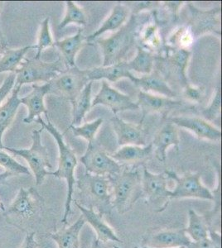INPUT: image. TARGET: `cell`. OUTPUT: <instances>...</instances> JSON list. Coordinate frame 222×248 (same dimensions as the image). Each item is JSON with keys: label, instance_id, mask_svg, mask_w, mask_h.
<instances>
[{"label": "cell", "instance_id": "1", "mask_svg": "<svg viewBox=\"0 0 222 248\" xmlns=\"http://www.w3.org/2000/svg\"><path fill=\"white\" fill-rule=\"evenodd\" d=\"M46 118L48 119L47 123L44 122L41 117L37 118L35 123L41 124L42 128H45L48 133H51L57 143L58 151H59L58 167L56 171L50 172V175H53L55 177L60 178V179H64L67 181L68 192H67L64 215L62 219V223L66 225L68 223V217L71 214V203L73 202L74 186L76 185V181L75 172H76V167L78 165V161H77L76 153L64 141L63 134L56 129V127L50 120L49 116H46Z\"/></svg>", "mask_w": 222, "mask_h": 248}, {"label": "cell", "instance_id": "2", "mask_svg": "<svg viewBox=\"0 0 222 248\" xmlns=\"http://www.w3.org/2000/svg\"><path fill=\"white\" fill-rule=\"evenodd\" d=\"M75 186L81 196V202L77 203L85 208L94 209L102 215L110 214L113 209L110 177L85 172L77 177Z\"/></svg>", "mask_w": 222, "mask_h": 248}, {"label": "cell", "instance_id": "3", "mask_svg": "<svg viewBox=\"0 0 222 248\" xmlns=\"http://www.w3.org/2000/svg\"><path fill=\"white\" fill-rule=\"evenodd\" d=\"M138 21L136 15H132L129 21L118 31L110 37L99 38L98 45L101 46L103 54V64L102 66L114 65L124 62V58L130 51L137 46L138 43Z\"/></svg>", "mask_w": 222, "mask_h": 248}, {"label": "cell", "instance_id": "4", "mask_svg": "<svg viewBox=\"0 0 222 248\" xmlns=\"http://www.w3.org/2000/svg\"><path fill=\"white\" fill-rule=\"evenodd\" d=\"M140 172L138 169L123 168L110 178L112 189V207L119 214L124 215L132 209L136 201L143 197Z\"/></svg>", "mask_w": 222, "mask_h": 248}, {"label": "cell", "instance_id": "5", "mask_svg": "<svg viewBox=\"0 0 222 248\" xmlns=\"http://www.w3.org/2000/svg\"><path fill=\"white\" fill-rule=\"evenodd\" d=\"M64 70L61 58L52 62H42L41 58L35 57L32 59H24L14 73L16 80L14 89L21 90L22 86L27 84L48 83Z\"/></svg>", "mask_w": 222, "mask_h": 248}, {"label": "cell", "instance_id": "6", "mask_svg": "<svg viewBox=\"0 0 222 248\" xmlns=\"http://www.w3.org/2000/svg\"><path fill=\"white\" fill-rule=\"evenodd\" d=\"M43 128L39 130H34L32 133V140L33 143L30 148H23V149H15L13 147H3V149L6 152L12 153L13 155H17L23 158L30 167L34 173L36 185H42L47 175H50L48 170L52 169L48 149L42 143L41 133Z\"/></svg>", "mask_w": 222, "mask_h": 248}, {"label": "cell", "instance_id": "7", "mask_svg": "<svg viewBox=\"0 0 222 248\" xmlns=\"http://www.w3.org/2000/svg\"><path fill=\"white\" fill-rule=\"evenodd\" d=\"M165 173L169 179H171L176 184L174 189L170 193V200L198 199L212 201L215 200L213 193L203 185L201 173L189 172L181 176L172 170H167Z\"/></svg>", "mask_w": 222, "mask_h": 248}, {"label": "cell", "instance_id": "8", "mask_svg": "<svg viewBox=\"0 0 222 248\" xmlns=\"http://www.w3.org/2000/svg\"><path fill=\"white\" fill-rule=\"evenodd\" d=\"M86 70L66 68L49 83V93L72 101L89 83Z\"/></svg>", "mask_w": 222, "mask_h": 248}, {"label": "cell", "instance_id": "9", "mask_svg": "<svg viewBox=\"0 0 222 248\" xmlns=\"http://www.w3.org/2000/svg\"><path fill=\"white\" fill-rule=\"evenodd\" d=\"M80 161L83 164L85 172L92 175L112 177L124 168L95 141L88 143L87 149Z\"/></svg>", "mask_w": 222, "mask_h": 248}, {"label": "cell", "instance_id": "10", "mask_svg": "<svg viewBox=\"0 0 222 248\" xmlns=\"http://www.w3.org/2000/svg\"><path fill=\"white\" fill-rule=\"evenodd\" d=\"M168 180L169 177L165 172L154 174L143 166V175L141 176L142 195L148 202L157 205V212L166 209L170 201L171 189H169Z\"/></svg>", "mask_w": 222, "mask_h": 248}, {"label": "cell", "instance_id": "11", "mask_svg": "<svg viewBox=\"0 0 222 248\" xmlns=\"http://www.w3.org/2000/svg\"><path fill=\"white\" fill-rule=\"evenodd\" d=\"M97 105H103L110 108L115 115L120 112L138 110V105L133 101L129 94L111 87L106 80L102 81V88L91 103L92 108Z\"/></svg>", "mask_w": 222, "mask_h": 248}, {"label": "cell", "instance_id": "12", "mask_svg": "<svg viewBox=\"0 0 222 248\" xmlns=\"http://www.w3.org/2000/svg\"><path fill=\"white\" fill-rule=\"evenodd\" d=\"M191 18L188 28L194 37L203 34L212 32L221 35V8L211 9H200L192 4L189 5Z\"/></svg>", "mask_w": 222, "mask_h": 248}, {"label": "cell", "instance_id": "13", "mask_svg": "<svg viewBox=\"0 0 222 248\" xmlns=\"http://www.w3.org/2000/svg\"><path fill=\"white\" fill-rule=\"evenodd\" d=\"M166 121L170 122L176 127L188 130L193 133L197 139L215 142L222 140V130L203 118L177 116L167 117Z\"/></svg>", "mask_w": 222, "mask_h": 248}, {"label": "cell", "instance_id": "14", "mask_svg": "<svg viewBox=\"0 0 222 248\" xmlns=\"http://www.w3.org/2000/svg\"><path fill=\"white\" fill-rule=\"evenodd\" d=\"M136 104L142 113L140 122H144L145 117L150 113H160L161 115L167 118L171 111L183 106V102L180 100L141 91L138 92Z\"/></svg>", "mask_w": 222, "mask_h": 248}, {"label": "cell", "instance_id": "15", "mask_svg": "<svg viewBox=\"0 0 222 248\" xmlns=\"http://www.w3.org/2000/svg\"><path fill=\"white\" fill-rule=\"evenodd\" d=\"M143 123L144 122H140L138 124H132L124 121L117 115L114 116L111 119V124L117 137L119 146H146V135Z\"/></svg>", "mask_w": 222, "mask_h": 248}, {"label": "cell", "instance_id": "16", "mask_svg": "<svg viewBox=\"0 0 222 248\" xmlns=\"http://www.w3.org/2000/svg\"><path fill=\"white\" fill-rule=\"evenodd\" d=\"M75 205L82 213V216L85 220V223H89L91 226V228L94 229V231L96 232V239L98 240L100 243H120L121 240L120 239L118 235L105 222L102 214L94 209L83 207L76 201H75Z\"/></svg>", "mask_w": 222, "mask_h": 248}, {"label": "cell", "instance_id": "17", "mask_svg": "<svg viewBox=\"0 0 222 248\" xmlns=\"http://www.w3.org/2000/svg\"><path fill=\"white\" fill-rule=\"evenodd\" d=\"M49 93V83H45L42 85L37 84L32 85V91L30 93L20 98L22 105L28 108V116L23 119L24 124H30L36 121L37 118L44 113L48 115V109L45 106V96Z\"/></svg>", "mask_w": 222, "mask_h": 248}, {"label": "cell", "instance_id": "18", "mask_svg": "<svg viewBox=\"0 0 222 248\" xmlns=\"http://www.w3.org/2000/svg\"><path fill=\"white\" fill-rule=\"evenodd\" d=\"M131 81L136 87L139 88L141 91L146 93L164 96L170 99H174L177 96V93L169 86L165 77L157 69H154L151 73L143 77L134 76Z\"/></svg>", "mask_w": 222, "mask_h": 248}, {"label": "cell", "instance_id": "19", "mask_svg": "<svg viewBox=\"0 0 222 248\" xmlns=\"http://www.w3.org/2000/svg\"><path fill=\"white\" fill-rule=\"evenodd\" d=\"M145 246L151 248H186L191 243L184 229H166L149 236Z\"/></svg>", "mask_w": 222, "mask_h": 248}, {"label": "cell", "instance_id": "20", "mask_svg": "<svg viewBox=\"0 0 222 248\" xmlns=\"http://www.w3.org/2000/svg\"><path fill=\"white\" fill-rule=\"evenodd\" d=\"M151 143L153 145L154 154L157 161L165 163L167 160V150L169 147L173 146L176 147L177 151L179 150L180 139L177 127L170 122H167L156 133L154 139Z\"/></svg>", "mask_w": 222, "mask_h": 248}, {"label": "cell", "instance_id": "21", "mask_svg": "<svg viewBox=\"0 0 222 248\" xmlns=\"http://www.w3.org/2000/svg\"><path fill=\"white\" fill-rule=\"evenodd\" d=\"M130 16V9L128 5L124 3H117L114 6L110 15L104 20L102 26L94 31L90 36L85 37L86 42L97 39L102 34L111 31L116 32L127 23Z\"/></svg>", "mask_w": 222, "mask_h": 248}, {"label": "cell", "instance_id": "22", "mask_svg": "<svg viewBox=\"0 0 222 248\" xmlns=\"http://www.w3.org/2000/svg\"><path fill=\"white\" fill-rule=\"evenodd\" d=\"M154 149L152 143L146 146H135V145H126L119 148L116 153H113L110 156L118 162L121 166H130L136 164L144 163L151 157Z\"/></svg>", "mask_w": 222, "mask_h": 248}, {"label": "cell", "instance_id": "23", "mask_svg": "<svg viewBox=\"0 0 222 248\" xmlns=\"http://www.w3.org/2000/svg\"><path fill=\"white\" fill-rule=\"evenodd\" d=\"M87 77L89 81H95L100 79H105L107 81H118L120 79L127 78L131 80L133 77L135 76L132 72H130L127 61L119 62L114 65L108 66H99V67L92 68L86 70Z\"/></svg>", "mask_w": 222, "mask_h": 248}, {"label": "cell", "instance_id": "24", "mask_svg": "<svg viewBox=\"0 0 222 248\" xmlns=\"http://www.w3.org/2000/svg\"><path fill=\"white\" fill-rule=\"evenodd\" d=\"M85 37L82 35V29L79 28L78 31L73 36L54 42L53 46H56L62 53L67 68L76 66V55L85 44Z\"/></svg>", "mask_w": 222, "mask_h": 248}, {"label": "cell", "instance_id": "25", "mask_svg": "<svg viewBox=\"0 0 222 248\" xmlns=\"http://www.w3.org/2000/svg\"><path fill=\"white\" fill-rule=\"evenodd\" d=\"M85 224L84 217L81 215L76 222L67 229L50 234L58 248H80V233Z\"/></svg>", "mask_w": 222, "mask_h": 248}, {"label": "cell", "instance_id": "26", "mask_svg": "<svg viewBox=\"0 0 222 248\" xmlns=\"http://www.w3.org/2000/svg\"><path fill=\"white\" fill-rule=\"evenodd\" d=\"M7 213L16 215L22 219H30L36 214V203L32 196L31 189L20 188L17 196L9 206Z\"/></svg>", "mask_w": 222, "mask_h": 248}, {"label": "cell", "instance_id": "27", "mask_svg": "<svg viewBox=\"0 0 222 248\" xmlns=\"http://www.w3.org/2000/svg\"><path fill=\"white\" fill-rule=\"evenodd\" d=\"M19 91L20 89H14L11 96L0 106V149H3L4 147L2 141L3 133L11 125L18 108L22 105L18 96Z\"/></svg>", "mask_w": 222, "mask_h": 248}, {"label": "cell", "instance_id": "28", "mask_svg": "<svg viewBox=\"0 0 222 248\" xmlns=\"http://www.w3.org/2000/svg\"><path fill=\"white\" fill-rule=\"evenodd\" d=\"M93 81H90L85 86L82 92L71 102L72 105V122L70 126H80L83 119L89 113L91 107V92Z\"/></svg>", "mask_w": 222, "mask_h": 248}, {"label": "cell", "instance_id": "29", "mask_svg": "<svg viewBox=\"0 0 222 248\" xmlns=\"http://www.w3.org/2000/svg\"><path fill=\"white\" fill-rule=\"evenodd\" d=\"M171 49V52L163 58V63H166L171 71L177 74L184 85H188L186 71L191 58V51L186 49Z\"/></svg>", "mask_w": 222, "mask_h": 248}, {"label": "cell", "instance_id": "30", "mask_svg": "<svg viewBox=\"0 0 222 248\" xmlns=\"http://www.w3.org/2000/svg\"><path fill=\"white\" fill-rule=\"evenodd\" d=\"M137 52L135 57L132 60L127 62L128 68L131 71H135L138 74H142L143 76L149 75L154 69L155 61L156 57L154 53L137 45Z\"/></svg>", "mask_w": 222, "mask_h": 248}, {"label": "cell", "instance_id": "31", "mask_svg": "<svg viewBox=\"0 0 222 248\" xmlns=\"http://www.w3.org/2000/svg\"><path fill=\"white\" fill-rule=\"evenodd\" d=\"M32 49H36L35 45L27 46L24 47L11 49L7 47L0 58V74L4 72L15 73L17 68L19 67L26 54Z\"/></svg>", "mask_w": 222, "mask_h": 248}, {"label": "cell", "instance_id": "32", "mask_svg": "<svg viewBox=\"0 0 222 248\" xmlns=\"http://www.w3.org/2000/svg\"><path fill=\"white\" fill-rule=\"evenodd\" d=\"M184 230L191 242H200L208 238V224L205 217L198 215L194 209L188 210V225Z\"/></svg>", "mask_w": 222, "mask_h": 248}, {"label": "cell", "instance_id": "33", "mask_svg": "<svg viewBox=\"0 0 222 248\" xmlns=\"http://www.w3.org/2000/svg\"><path fill=\"white\" fill-rule=\"evenodd\" d=\"M138 38L140 42L139 46L153 53L154 51H159L162 47V40L157 23H147L144 29L138 30Z\"/></svg>", "mask_w": 222, "mask_h": 248}, {"label": "cell", "instance_id": "34", "mask_svg": "<svg viewBox=\"0 0 222 248\" xmlns=\"http://www.w3.org/2000/svg\"><path fill=\"white\" fill-rule=\"evenodd\" d=\"M86 15L84 9L73 1L66 2V15L58 28L64 29L69 24H77L79 26L86 25Z\"/></svg>", "mask_w": 222, "mask_h": 248}, {"label": "cell", "instance_id": "35", "mask_svg": "<svg viewBox=\"0 0 222 248\" xmlns=\"http://www.w3.org/2000/svg\"><path fill=\"white\" fill-rule=\"evenodd\" d=\"M103 124V119L98 118L96 120L85 123L80 126H70L69 129L72 131L73 135L76 138H82L89 142H92L96 139V136L98 133L100 127Z\"/></svg>", "mask_w": 222, "mask_h": 248}, {"label": "cell", "instance_id": "36", "mask_svg": "<svg viewBox=\"0 0 222 248\" xmlns=\"http://www.w3.org/2000/svg\"><path fill=\"white\" fill-rule=\"evenodd\" d=\"M194 37L188 27H181L176 29L169 38V45L172 49H186L192 45Z\"/></svg>", "mask_w": 222, "mask_h": 248}, {"label": "cell", "instance_id": "37", "mask_svg": "<svg viewBox=\"0 0 222 248\" xmlns=\"http://www.w3.org/2000/svg\"><path fill=\"white\" fill-rule=\"evenodd\" d=\"M0 166L12 175H31V171L28 167L17 162L15 158L7 153L4 149H0Z\"/></svg>", "mask_w": 222, "mask_h": 248}, {"label": "cell", "instance_id": "38", "mask_svg": "<svg viewBox=\"0 0 222 248\" xmlns=\"http://www.w3.org/2000/svg\"><path fill=\"white\" fill-rule=\"evenodd\" d=\"M49 21H50V18L47 17L42 21L41 26H40L37 44L35 45L36 49H37V54L35 56L36 58H41L42 51L47 48L54 46V40L51 36Z\"/></svg>", "mask_w": 222, "mask_h": 248}, {"label": "cell", "instance_id": "39", "mask_svg": "<svg viewBox=\"0 0 222 248\" xmlns=\"http://www.w3.org/2000/svg\"><path fill=\"white\" fill-rule=\"evenodd\" d=\"M221 110H222V91H221V88L218 87L215 90L213 97L208 106L203 108L201 113L203 114V119L211 123L219 118L221 115Z\"/></svg>", "mask_w": 222, "mask_h": 248}, {"label": "cell", "instance_id": "40", "mask_svg": "<svg viewBox=\"0 0 222 248\" xmlns=\"http://www.w3.org/2000/svg\"><path fill=\"white\" fill-rule=\"evenodd\" d=\"M183 96L191 103H199L203 98V90L201 87L188 84L183 90Z\"/></svg>", "mask_w": 222, "mask_h": 248}, {"label": "cell", "instance_id": "41", "mask_svg": "<svg viewBox=\"0 0 222 248\" xmlns=\"http://www.w3.org/2000/svg\"><path fill=\"white\" fill-rule=\"evenodd\" d=\"M15 80H16V75L14 73H9V76L4 79L2 85L0 86V106L14 90Z\"/></svg>", "mask_w": 222, "mask_h": 248}, {"label": "cell", "instance_id": "42", "mask_svg": "<svg viewBox=\"0 0 222 248\" xmlns=\"http://www.w3.org/2000/svg\"><path fill=\"white\" fill-rule=\"evenodd\" d=\"M135 3V9L133 10V15H137L141 11H146V10H154L157 9V6L160 5L159 2H138Z\"/></svg>", "mask_w": 222, "mask_h": 248}, {"label": "cell", "instance_id": "43", "mask_svg": "<svg viewBox=\"0 0 222 248\" xmlns=\"http://www.w3.org/2000/svg\"><path fill=\"white\" fill-rule=\"evenodd\" d=\"M208 238L213 248H222V235L219 232L209 228Z\"/></svg>", "mask_w": 222, "mask_h": 248}, {"label": "cell", "instance_id": "44", "mask_svg": "<svg viewBox=\"0 0 222 248\" xmlns=\"http://www.w3.org/2000/svg\"><path fill=\"white\" fill-rule=\"evenodd\" d=\"M35 235L36 233L34 232L27 234L21 248H38L39 244L37 243V240L35 238Z\"/></svg>", "mask_w": 222, "mask_h": 248}, {"label": "cell", "instance_id": "45", "mask_svg": "<svg viewBox=\"0 0 222 248\" xmlns=\"http://www.w3.org/2000/svg\"><path fill=\"white\" fill-rule=\"evenodd\" d=\"M183 2H164L163 6L171 13L173 17H177L179 9L183 6Z\"/></svg>", "mask_w": 222, "mask_h": 248}, {"label": "cell", "instance_id": "46", "mask_svg": "<svg viewBox=\"0 0 222 248\" xmlns=\"http://www.w3.org/2000/svg\"><path fill=\"white\" fill-rule=\"evenodd\" d=\"M185 248H213L209 238L200 241V242H191Z\"/></svg>", "mask_w": 222, "mask_h": 248}, {"label": "cell", "instance_id": "47", "mask_svg": "<svg viewBox=\"0 0 222 248\" xmlns=\"http://www.w3.org/2000/svg\"><path fill=\"white\" fill-rule=\"evenodd\" d=\"M7 48V43H6L5 39L3 37V33L0 30V58L2 57L3 52L5 51V49Z\"/></svg>", "mask_w": 222, "mask_h": 248}, {"label": "cell", "instance_id": "48", "mask_svg": "<svg viewBox=\"0 0 222 248\" xmlns=\"http://www.w3.org/2000/svg\"><path fill=\"white\" fill-rule=\"evenodd\" d=\"M11 176H13V175L10 173H9V172L4 171L3 173H0V185L4 183L6 180L8 178L11 177Z\"/></svg>", "mask_w": 222, "mask_h": 248}, {"label": "cell", "instance_id": "49", "mask_svg": "<svg viewBox=\"0 0 222 248\" xmlns=\"http://www.w3.org/2000/svg\"><path fill=\"white\" fill-rule=\"evenodd\" d=\"M90 248H103L102 247V245H101V243L99 242L98 240L94 239V241H93L92 245H91V247H90Z\"/></svg>", "mask_w": 222, "mask_h": 248}, {"label": "cell", "instance_id": "50", "mask_svg": "<svg viewBox=\"0 0 222 248\" xmlns=\"http://www.w3.org/2000/svg\"><path fill=\"white\" fill-rule=\"evenodd\" d=\"M135 248H149V247H146V246H144V247H141V248H139V247H135Z\"/></svg>", "mask_w": 222, "mask_h": 248}, {"label": "cell", "instance_id": "51", "mask_svg": "<svg viewBox=\"0 0 222 248\" xmlns=\"http://www.w3.org/2000/svg\"><path fill=\"white\" fill-rule=\"evenodd\" d=\"M3 2H0V14H1V11H2V7H3Z\"/></svg>", "mask_w": 222, "mask_h": 248}, {"label": "cell", "instance_id": "52", "mask_svg": "<svg viewBox=\"0 0 222 248\" xmlns=\"http://www.w3.org/2000/svg\"><path fill=\"white\" fill-rule=\"evenodd\" d=\"M0 209H3L4 210V207H3V204L2 203V202H0Z\"/></svg>", "mask_w": 222, "mask_h": 248}, {"label": "cell", "instance_id": "53", "mask_svg": "<svg viewBox=\"0 0 222 248\" xmlns=\"http://www.w3.org/2000/svg\"><path fill=\"white\" fill-rule=\"evenodd\" d=\"M113 248H120V247H119V246L116 245V244H115V245L113 246Z\"/></svg>", "mask_w": 222, "mask_h": 248}]
</instances>
